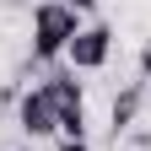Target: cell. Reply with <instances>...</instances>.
Returning <instances> with one entry per match:
<instances>
[{"label":"cell","instance_id":"obj_5","mask_svg":"<svg viewBox=\"0 0 151 151\" xmlns=\"http://www.w3.org/2000/svg\"><path fill=\"white\" fill-rule=\"evenodd\" d=\"M140 103H146V81L135 76V81H129L119 97H113V113H108V129H113V140L124 135L129 124H135V113H140Z\"/></svg>","mask_w":151,"mask_h":151},{"label":"cell","instance_id":"obj_1","mask_svg":"<svg viewBox=\"0 0 151 151\" xmlns=\"http://www.w3.org/2000/svg\"><path fill=\"white\" fill-rule=\"evenodd\" d=\"M81 11H70L60 6V0H38L32 6V60L38 65H54V60H65V49H70V38L81 32Z\"/></svg>","mask_w":151,"mask_h":151},{"label":"cell","instance_id":"obj_4","mask_svg":"<svg viewBox=\"0 0 151 151\" xmlns=\"http://www.w3.org/2000/svg\"><path fill=\"white\" fill-rule=\"evenodd\" d=\"M16 129H22L27 140H49L60 135V119H54V103L43 86H27L22 97H16Z\"/></svg>","mask_w":151,"mask_h":151},{"label":"cell","instance_id":"obj_3","mask_svg":"<svg viewBox=\"0 0 151 151\" xmlns=\"http://www.w3.org/2000/svg\"><path fill=\"white\" fill-rule=\"evenodd\" d=\"M108 60H113V27L108 22H86L70 38V49H65V65L70 70H103Z\"/></svg>","mask_w":151,"mask_h":151},{"label":"cell","instance_id":"obj_7","mask_svg":"<svg viewBox=\"0 0 151 151\" xmlns=\"http://www.w3.org/2000/svg\"><path fill=\"white\" fill-rule=\"evenodd\" d=\"M60 151H92L86 140H60Z\"/></svg>","mask_w":151,"mask_h":151},{"label":"cell","instance_id":"obj_2","mask_svg":"<svg viewBox=\"0 0 151 151\" xmlns=\"http://www.w3.org/2000/svg\"><path fill=\"white\" fill-rule=\"evenodd\" d=\"M38 86H43L49 103H54L60 135H65V140H86V92H81V81H76V70H70V65H54Z\"/></svg>","mask_w":151,"mask_h":151},{"label":"cell","instance_id":"obj_6","mask_svg":"<svg viewBox=\"0 0 151 151\" xmlns=\"http://www.w3.org/2000/svg\"><path fill=\"white\" fill-rule=\"evenodd\" d=\"M60 6H70V11H81V16H86L92 6H97V0H60Z\"/></svg>","mask_w":151,"mask_h":151}]
</instances>
